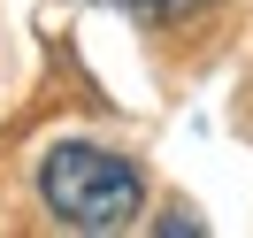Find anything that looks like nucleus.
Segmentation results:
<instances>
[{
    "label": "nucleus",
    "mask_w": 253,
    "mask_h": 238,
    "mask_svg": "<svg viewBox=\"0 0 253 238\" xmlns=\"http://www.w3.org/2000/svg\"><path fill=\"white\" fill-rule=\"evenodd\" d=\"M39 200L62 231H130L146 215V177L138 161H123L115 146H92V139H62L46 161H39Z\"/></svg>",
    "instance_id": "obj_1"
},
{
    "label": "nucleus",
    "mask_w": 253,
    "mask_h": 238,
    "mask_svg": "<svg viewBox=\"0 0 253 238\" xmlns=\"http://www.w3.org/2000/svg\"><path fill=\"white\" fill-rule=\"evenodd\" d=\"M130 16H154V23H184V16H200L207 0H123Z\"/></svg>",
    "instance_id": "obj_2"
}]
</instances>
